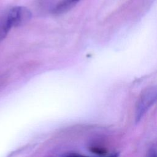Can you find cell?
<instances>
[{
  "label": "cell",
  "mask_w": 157,
  "mask_h": 157,
  "mask_svg": "<svg viewBox=\"0 0 157 157\" xmlns=\"http://www.w3.org/2000/svg\"><path fill=\"white\" fill-rule=\"evenodd\" d=\"M31 17L30 11L24 7H13L3 12L0 16V42L12 28L26 23Z\"/></svg>",
  "instance_id": "1"
},
{
  "label": "cell",
  "mask_w": 157,
  "mask_h": 157,
  "mask_svg": "<svg viewBox=\"0 0 157 157\" xmlns=\"http://www.w3.org/2000/svg\"><path fill=\"white\" fill-rule=\"evenodd\" d=\"M157 102V86L147 88L140 96L136 104V120L139 121L148 110Z\"/></svg>",
  "instance_id": "2"
},
{
  "label": "cell",
  "mask_w": 157,
  "mask_h": 157,
  "mask_svg": "<svg viewBox=\"0 0 157 157\" xmlns=\"http://www.w3.org/2000/svg\"><path fill=\"white\" fill-rule=\"evenodd\" d=\"M80 0H62L53 9L55 13H63L74 6Z\"/></svg>",
  "instance_id": "3"
},
{
  "label": "cell",
  "mask_w": 157,
  "mask_h": 157,
  "mask_svg": "<svg viewBox=\"0 0 157 157\" xmlns=\"http://www.w3.org/2000/svg\"><path fill=\"white\" fill-rule=\"evenodd\" d=\"M150 157H157V156H156V155L155 154H152V155L150 156Z\"/></svg>",
  "instance_id": "4"
}]
</instances>
